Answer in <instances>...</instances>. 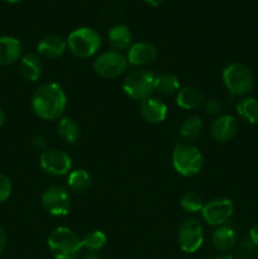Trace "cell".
Wrapping results in <instances>:
<instances>
[{
    "label": "cell",
    "mask_w": 258,
    "mask_h": 259,
    "mask_svg": "<svg viewBox=\"0 0 258 259\" xmlns=\"http://www.w3.org/2000/svg\"><path fill=\"white\" fill-rule=\"evenodd\" d=\"M67 106V96L61 85L46 82L34 91L32 96V109L43 120H56L62 118Z\"/></svg>",
    "instance_id": "cell-1"
},
{
    "label": "cell",
    "mask_w": 258,
    "mask_h": 259,
    "mask_svg": "<svg viewBox=\"0 0 258 259\" xmlns=\"http://www.w3.org/2000/svg\"><path fill=\"white\" fill-rule=\"evenodd\" d=\"M48 249L55 259H77L82 253V238L67 227H57L47 239Z\"/></svg>",
    "instance_id": "cell-2"
},
{
    "label": "cell",
    "mask_w": 258,
    "mask_h": 259,
    "mask_svg": "<svg viewBox=\"0 0 258 259\" xmlns=\"http://www.w3.org/2000/svg\"><path fill=\"white\" fill-rule=\"evenodd\" d=\"M223 82L230 95L244 98L254 86V77L248 66L240 62H233L225 66L222 73Z\"/></svg>",
    "instance_id": "cell-3"
},
{
    "label": "cell",
    "mask_w": 258,
    "mask_h": 259,
    "mask_svg": "<svg viewBox=\"0 0 258 259\" xmlns=\"http://www.w3.org/2000/svg\"><path fill=\"white\" fill-rule=\"evenodd\" d=\"M172 166L181 176L192 177L202 169L204 156L194 144L180 143L175 147L172 153Z\"/></svg>",
    "instance_id": "cell-4"
},
{
    "label": "cell",
    "mask_w": 258,
    "mask_h": 259,
    "mask_svg": "<svg viewBox=\"0 0 258 259\" xmlns=\"http://www.w3.org/2000/svg\"><path fill=\"white\" fill-rule=\"evenodd\" d=\"M67 48L75 57L90 58L101 47V35L90 27H80L68 34Z\"/></svg>",
    "instance_id": "cell-5"
},
{
    "label": "cell",
    "mask_w": 258,
    "mask_h": 259,
    "mask_svg": "<svg viewBox=\"0 0 258 259\" xmlns=\"http://www.w3.org/2000/svg\"><path fill=\"white\" fill-rule=\"evenodd\" d=\"M123 90L132 100H144L156 91V75L147 68L131 71L123 81Z\"/></svg>",
    "instance_id": "cell-6"
},
{
    "label": "cell",
    "mask_w": 258,
    "mask_h": 259,
    "mask_svg": "<svg viewBox=\"0 0 258 259\" xmlns=\"http://www.w3.org/2000/svg\"><path fill=\"white\" fill-rule=\"evenodd\" d=\"M128 67L126 56L115 50L100 53L93 63L96 75L105 80H113L123 75Z\"/></svg>",
    "instance_id": "cell-7"
},
{
    "label": "cell",
    "mask_w": 258,
    "mask_h": 259,
    "mask_svg": "<svg viewBox=\"0 0 258 259\" xmlns=\"http://www.w3.org/2000/svg\"><path fill=\"white\" fill-rule=\"evenodd\" d=\"M42 205L46 211L56 218H62L70 214L72 200L66 187L55 185L43 192Z\"/></svg>",
    "instance_id": "cell-8"
},
{
    "label": "cell",
    "mask_w": 258,
    "mask_h": 259,
    "mask_svg": "<svg viewBox=\"0 0 258 259\" xmlns=\"http://www.w3.org/2000/svg\"><path fill=\"white\" fill-rule=\"evenodd\" d=\"M39 166L45 174L53 177H61L72 171V158L65 151L47 148L40 153Z\"/></svg>",
    "instance_id": "cell-9"
},
{
    "label": "cell",
    "mask_w": 258,
    "mask_h": 259,
    "mask_svg": "<svg viewBox=\"0 0 258 259\" xmlns=\"http://www.w3.org/2000/svg\"><path fill=\"white\" fill-rule=\"evenodd\" d=\"M177 240L182 252L192 253L197 252L204 243V228L202 224L195 218H189L180 225Z\"/></svg>",
    "instance_id": "cell-10"
},
{
    "label": "cell",
    "mask_w": 258,
    "mask_h": 259,
    "mask_svg": "<svg viewBox=\"0 0 258 259\" xmlns=\"http://www.w3.org/2000/svg\"><path fill=\"white\" fill-rule=\"evenodd\" d=\"M234 212V205L227 197H217L205 202L201 210V217L206 224L211 227H220L227 224Z\"/></svg>",
    "instance_id": "cell-11"
},
{
    "label": "cell",
    "mask_w": 258,
    "mask_h": 259,
    "mask_svg": "<svg viewBox=\"0 0 258 259\" xmlns=\"http://www.w3.org/2000/svg\"><path fill=\"white\" fill-rule=\"evenodd\" d=\"M238 132L237 119L229 114L217 116L210 125V136L215 142L225 143L235 137Z\"/></svg>",
    "instance_id": "cell-12"
},
{
    "label": "cell",
    "mask_w": 258,
    "mask_h": 259,
    "mask_svg": "<svg viewBox=\"0 0 258 259\" xmlns=\"http://www.w3.org/2000/svg\"><path fill=\"white\" fill-rule=\"evenodd\" d=\"M125 56L128 63L137 66V67H143V66L153 63L158 56V52L152 43L137 42L129 47L128 53Z\"/></svg>",
    "instance_id": "cell-13"
},
{
    "label": "cell",
    "mask_w": 258,
    "mask_h": 259,
    "mask_svg": "<svg viewBox=\"0 0 258 259\" xmlns=\"http://www.w3.org/2000/svg\"><path fill=\"white\" fill-rule=\"evenodd\" d=\"M142 118L151 124H159L166 120L168 109L167 105L156 96H149L139 104Z\"/></svg>",
    "instance_id": "cell-14"
},
{
    "label": "cell",
    "mask_w": 258,
    "mask_h": 259,
    "mask_svg": "<svg viewBox=\"0 0 258 259\" xmlns=\"http://www.w3.org/2000/svg\"><path fill=\"white\" fill-rule=\"evenodd\" d=\"M23 45L18 38L10 35L0 37V66H9L22 58Z\"/></svg>",
    "instance_id": "cell-15"
},
{
    "label": "cell",
    "mask_w": 258,
    "mask_h": 259,
    "mask_svg": "<svg viewBox=\"0 0 258 259\" xmlns=\"http://www.w3.org/2000/svg\"><path fill=\"white\" fill-rule=\"evenodd\" d=\"M66 50H67V42L63 38L53 34L43 37L37 45L38 55L48 60L61 57Z\"/></svg>",
    "instance_id": "cell-16"
},
{
    "label": "cell",
    "mask_w": 258,
    "mask_h": 259,
    "mask_svg": "<svg viewBox=\"0 0 258 259\" xmlns=\"http://www.w3.org/2000/svg\"><path fill=\"white\" fill-rule=\"evenodd\" d=\"M43 71L42 61L34 53H27L19 60V73L28 82H35L40 78Z\"/></svg>",
    "instance_id": "cell-17"
},
{
    "label": "cell",
    "mask_w": 258,
    "mask_h": 259,
    "mask_svg": "<svg viewBox=\"0 0 258 259\" xmlns=\"http://www.w3.org/2000/svg\"><path fill=\"white\" fill-rule=\"evenodd\" d=\"M237 243V233L229 225L224 224L215 228L211 234V244L219 252H228Z\"/></svg>",
    "instance_id": "cell-18"
},
{
    "label": "cell",
    "mask_w": 258,
    "mask_h": 259,
    "mask_svg": "<svg viewBox=\"0 0 258 259\" xmlns=\"http://www.w3.org/2000/svg\"><path fill=\"white\" fill-rule=\"evenodd\" d=\"M205 103V96L202 91H200L194 86H186L180 89L176 94V104L179 108L184 110H194Z\"/></svg>",
    "instance_id": "cell-19"
},
{
    "label": "cell",
    "mask_w": 258,
    "mask_h": 259,
    "mask_svg": "<svg viewBox=\"0 0 258 259\" xmlns=\"http://www.w3.org/2000/svg\"><path fill=\"white\" fill-rule=\"evenodd\" d=\"M108 39L113 50L121 52V51L129 50V47L132 46V40H133V35L126 25L118 24L110 28L108 33Z\"/></svg>",
    "instance_id": "cell-20"
},
{
    "label": "cell",
    "mask_w": 258,
    "mask_h": 259,
    "mask_svg": "<svg viewBox=\"0 0 258 259\" xmlns=\"http://www.w3.org/2000/svg\"><path fill=\"white\" fill-rule=\"evenodd\" d=\"M57 134L65 143L73 144L80 138V125L71 116H63L60 119L57 125Z\"/></svg>",
    "instance_id": "cell-21"
},
{
    "label": "cell",
    "mask_w": 258,
    "mask_h": 259,
    "mask_svg": "<svg viewBox=\"0 0 258 259\" xmlns=\"http://www.w3.org/2000/svg\"><path fill=\"white\" fill-rule=\"evenodd\" d=\"M67 186L71 191L78 192V194L88 191L89 187L91 186L90 174L83 168L72 169L67 175Z\"/></svg>",
    "instance_id": "cell-22"
},
{
    "label": "cell",
    "mask_w": 258,
    "mask_h": 259,
    "mask_svg": "<svg viewBox=\"0 0 258 259\" xmlns=\"http://www.w3.org/2000/svg\"><path fill=\"white\" fill-rule=\"evenodd\" d=\"M237 113L249 124L258 123V99L242 98L237 103Z\"/></svg>",
    "instance_id": "cell-23"
},
{
    "label": "cell",
    "mask_w": 258,
    "mask_h": 259,
    "mask_svg": "<svg viewBox=\"0 0 258 259\" xmlns=\"http://www.w3.org/2000/svg\"><path fill=\"white\" fill-rule=\"evenodd\" d=\"M180 89H181L180 80L174 73L163 72L161 75L156 76V91L154 93L166 96L174 95V94L179 93Z\"/></svg>",
    "instance_id": "cell-24"
},
{
    "label": "cell",
    "mask_w": 258,
    "mask_h": 259,
    "mask_svg": "<svg viewBox=\"0 0 258 259\" xmlns=\"http://www.w3.org/2000/svg\"><path fill=\"white\" fill-rule=\"evenodd\" d=\"M202 128H204V123L201 118L196 115L189 116L180 125V136L185 141H194L201 134Z\"/></svg>",
    "instance_id": "cell-25"
},
{
    "label": "cell",
    "mask_w": 258,
    "mask_h": 259,
    "mask_svg": "<svg viewBox=\"0 0 258 259\" xmlns=\"http://www.w3.org/2000/svg\"><path fill=\"white\" fill-rule=\"evenodd\" d=\"M106 243H108V238L103 230H91L82 238V247L89 253L100 252L105 248Z\"/></svg>",
    "instance_id": "cell-26"
},
{
    "label": "cell",
    "mask_w": 258,
    "mask_h": 259,
    "mask_svg": "<svg viewBox=\"0 0 258 259\" xmlns=\"http://www.w3.org/2000/svg\"><path fill=\"white\" fill-rule=\"evenodd\" d=\"M180 205L189 214H196V212H201L202 207H204V201H202V197L197 192L189 191L182 195L181 200H180Z\"/></svg>",
    "instance_id": "cell-27"
},
{
    "label": "cell",
    "mask_w": 258,
    "mask_h": 259,
    "mask_svg": "<svg viewBox=\"0 0 258 259\" xmlns=\"http://www.w3.org/2000/svg\"><path fill=\"white\" fill-rule=\"evenodd\" d=\"M13 191V185L7 175L0 172V204L5 202L10 197Z\"/></svg>",
    "instance_id": "cell-28"
},
{
    "label": "cell",
    "mask_w": 258,
    "mask_h": 259,
    "mask_svg": "<svg viewBox=\"0 0 258 259\" xmlns=\"http://www.w3.org/2000/svg\"><path fill=\"white\" fill-rule=\"evenodd\" d=\"M257 249L258 247H255L249 239L244 240V243L239 248V257L242 259H250L252 257H254L255 250Z\"/></svg>",
    "instance_id": "cell-29"
},
{
    "label": "cell",
    "mask_w": 258,
    "mask_h": 259,
    "mask_svg": "<svg viewBox=\"0 0 258 259\" xmlns=\"http://www.w3.org/2000/svg\"><path fill=\"white\" fill-rule=\"evenodd\" d=\"M204 110L207 115L219 116L220 111H222V104L217 99H207L204 103Z\"/></svg>",
    "instance_id": "cell-30"
},
{
    "label": "cell",
    "mask_w": 258,
    "mask_h": 259,
    "mask_svg": "<svg viewBox=\"0 0 258 259\" xmlns=\"http://www.w3.org/2000/svg\"><path fill=\"white\" fill-rule=\"evenodd\" d=\"M47 139H46L45 136H35L34 138H33V147H34L37 151H40V153H42L43 151H46L47 149Z\"/></svg>",
    "instance_id": "cell-31"
},
{
    "label": "cell",
    "mask_w": 258,
    "mask_h": 259,
    "mask_svg": "<svg viewBox=\"0 0 258 259\" xmlns=\"http://www.w3.org/2000/svg\"><path fill=\"white\" fill-rule=\"evenodd\" d=\"M248 239H249L255 247H258V223L250 228L249 234H248Z\"/></svg>",
    "instance_id": "cell-32"
},
{
    "label": "cell",
    "mask_w": 258,
    "mask_h": 259,
    "mask_svg": "<svg viewBox=\"0 0 258 259\" xmlns=\"http://www.w3.org/2000/svg\"><path fill=\"white\" fill-rule=\"evenodd\" d=\"M8 243V238H7V233H5L4 228L0 225V253L4 252L5 247H7Z\"/></svg>",
    "instance_id": "cell-33"
},
{
    "label": "cell",
    "mask_w": 258,
    "mask_h": 259,
    "mask_svg": "<svg viewBox=\"0 0 258 259\" xmlns=\"http://www.w3.org/2000/svg\"><path fill=\"white\" fill-rule=\"evenodd\" d=\"M143 2L147 3L148 5H151V7L157 8V7H159V5H161L164 0H143Z\"/></svg>",
    "instance_id": "cell-34"
},
{
    "label": "cell",
    "mask_w": 258,
    "mask_h": 259,
    "mask_svg": "<svg viewBox=\"0 0 258 259\" xmlns=\"http://www.w3.org/2000/svg\"><path fill=\"white\" fill-rule=\"evenodd\" d=\"M5 121H7V115H5V111L3 110V108L0 106V128L4 125Z\"/></svg>",
    "instance_id": "cell-35"
},
{
    "label": "cell",
    "mask_w": 258,
    "mask_h": 259,
    "mask_svg": "<svg viewBox=\"0 0 258 259\" xmlns=\"http://www.w3.org/2000/svg\"><path fill=\"white\" fill-rule=\"evenodd\" d=\"M80 259H100V258H99V255H96L95 253H88V254L82 255Z\"/></svg>",
    "instance_id": "cell-36"
},
{
    "label": "cell",
    "mask_w": 258,
    "mask_h": 259,
    "mask_svg": "<svg viewBox=\"0 0 258 259\" xmlns=\"http://www.w3.org/2000/svg\"><path fill=\"white\" fill-rule=\"evenodd\" d=\"M212 259H234V257L230 254H227V253H223V254L217 255V257H214Z\"/></svg>",
    "instance_id": "cell-37"
},
{
    "label": "cell",
    "mask_w": 258,
    "mask_h": 259,
    "mask_svg": "<svg viewBox=\"0 0 258 259\" xmlns=\"http://www.w3.org/2000/svg\"><path fill=\"white\" fill-rule=\"evenodd\" d=\"M7 3H9V4H17V3L22 2V0H5Z\"/></svg>",
    "instance_id": "cell-38"
}]
</instances>
